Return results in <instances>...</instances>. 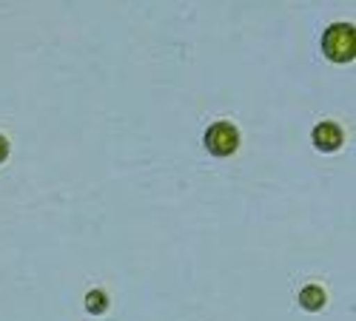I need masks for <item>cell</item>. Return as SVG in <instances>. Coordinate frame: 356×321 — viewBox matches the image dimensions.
<instances>
[{"label":"cell","mask_w":356,"mask_h":321,"mask_svg":"<svg viewBox=\"0 0 356 321\" xmlns=\"http://www.w3.org/2000/svg\"><path fill=\"white\" fill-rule=\"evenodd\" d=\"M322 51L334 63H350L356 57V32L350 23H334L322 35Z\"/></svg>","instance_id":"cell-1"},{"label":"cell","mask_w":356,"mask_h":321,"mask_svg":"<svg viewBox=\"0 0 356 321\" xmlns=\"http://www.w3.org/2000/svg\"><path fill=\"white\" fill-rule=\"evenodd\" d=\"M205 148H209L214 157H231L236 148H240V131L231 123H217L205 131Z\"/></svg>","instance_id":"cell-2"},{"label":"cell","mask_w":356,"mask_h":321,"mask_svg":"<svg viewBox=\"0 0 356 321\" xmlns=\"http://www.w3.org/2000/svg\"><path fill=\"white\" fill-rule=\"evenodd\" d=\"M342 139H345V134L334 123H319L314 128V145L319 151H337V148H342Z\"/></svg>","instance_id":"cell-3"},{"label":"cell","mask_w":356,"mask_h":321,"mask_svg":"<svg viewBox=\"0 0 356 321\" xmlns=\"http://www.w3.org/2000/svg\"><path fill=\"white\" fill-rule=\"evenodd\" d=\"M300 304H302L305 310H311V313L322 310V307H325V290H322L319 284L302 287V290H300Z\"/></svg>","instance_id":"cell-4"},{"label":"cell","mask_w":356,"mask_h":321,"mask_svg":"<svg viewBox=\"0 0 356 321\" xmlns=\"http://www.w3.org/2000/svg\"><path fill=\"white\" fill-rule=\"evenodd\" d=\"M106 307H108V299H106L103 290H92V293L86 296V310H88V313L100 315V313H106Z\"/></svg>","instance_id":"cell-5"},{"label":"cell","mask_w":356,"mask_h":321,"mask_svg":"<svg viewBox=\"0 0 356 321\" xmlns=\"http://www.w3.org/2000/svg\"><path fill=\"white\" fill-rule=\"evenodd\" d=\"M6 157H9V139L0 134V162H6Z\"/></svg>","instance_id":"cell-6"}]
</instances>
